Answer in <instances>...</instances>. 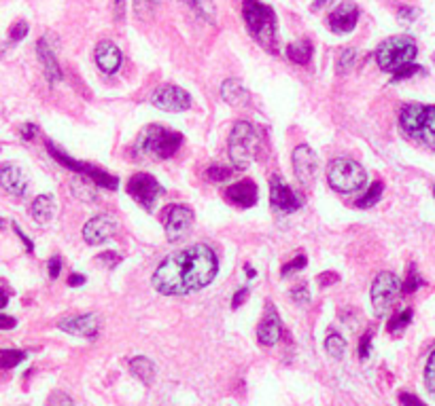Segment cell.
Listing matches in <instances>:
<instances>
[{"label":"cell","instance_id":"1","mask_svg":"<svg viewBox=\"0 0 435 406\" xmlns=\"http://www.w3.org/2000/svg\"><path fill=\"white\" fill-rule=\"evenodd\" d=\"M216 271H219L216 254L208 246L198 243L164 259L155 269L151 282L153 288L161 294L183 296L208 286Z\"/></svg>","mask_w":435,"mask_h":406},{"label":"cell","instance_id":"2","mask_svg":"<svg viewBox=\"0 0 435 406\" xmlns=\"http://www.w3.org/2000/svg\"><path fill=\"white\" fill-rule=\"evenodd\" d=\"M243 17L247 21V28L253 34V38L268 51V53H276L278 51V23H276L274 9L259 3V0H245Z\"/></svg>","mask_w":435,"mask_h":406},{"label":"cell","instance_id":"3","mask_svg":"<svg viewBox=\"0 0 435 406\" xmlns=\"http://www.w3.org/2000/svg\"><path fill=\"white\" fill-rule=\"evenodd\" d=\"M401 132L431 150H435V106L408 104L399 112Z\"/></svg>","mask_w":435,"mask_h":406},{"label":"cell","instance_id":"4","mask_svg":"<svg viewBox=\"0 0 435 406\" xmlns=\"http://www.w3.org/2000/svg\"><path fill=\"white\" fill-rule=\"evenodd\" d=\"M183 144V136L179 132L166 130L161 125H149L147 130H142L136 148L149 159H170L177 155V150Z\"/></svg>","mask_w":435,"mask_h":406},{"label":"cell","instance_id":"5","mask_svg":"<svg viewBox=\"0 0 435 406\" xmlns=\"http://www.w3.org/2000/svg\"><path fill=\"white\" fill-rule=\"evenodd\" d=\"M261 152V136L247 121L234 125L230 136V157L238 169H247Z\"/></svg>","mask_w":435,"mask_h":406},{"label":"cell","instance_id":"6","mask_svg":"<svg viewBox=\"0 0 435 406\" xmlns=\"http://www.w3.org/2000/svg\"><path fill=\"white\" fill-rule=\"evenodd\" d=\"M419 47L410 36H391L376 49V62L384 72H397L399 68L414 64Z\"/></svg>","mask_w":435,"mask_h":406},{"label":"cell","instance_id":"7","mask_svg":"<svg viewBox=\"0 0 435 406\" xmlns=\"http://www.w3.org/2000/svg\"><path fill=\"white\" fill-rule=\"evenodd\" d=\"M329 187L337 193H355L368 182V174L353 159H333L327 167Z\"/></svg>","mask_w":435,"mask_h":406},{"label":"cell","instance_id":"8","mask_svg":"<svg viewBox=\"0 0 435 406\" xmlns=\"http://www.w3.org/2000/svg\"><path fill=\"white\" fill-rule=\"evenodd\" d=\"M399 292H401V282L397 279V275H393L389 271L378 273V277L374 279L372 292H370L374 313L378 318H384L386 313L393 309V304H395Z\"/></svg>","mask_w":435,"mask_h":406},{"label":"cell","instance_id":"9","mask_svg":"<svg viewBox=\"0 0 435 406\" xmlns=\"http://www.w3.org/2000/svg\"><path fill=\"white\" fill-rule=\"evenodd\" d=\"M47 148H49L52 157H54L58 163H62L64 167H68V169H72V171H77V174H81V176L91 178V180H93L96 184H98V187H104V189H111V191L117 189L119 180H117L115 176H111L109 171H104L102 167H96V165H91V163H83V161L70 159L68 155H64V152H62L60 148H56L52 142H47Z\"/></svg>","mask_w":435,"mask_h":406},{"label":"cell","instance_id":"10","mask_svg":"<svg viewBox=\"0 0 435 406\" xmlns=\"http://www.w3.org/2000/svg\"><path fill=\"white\" fill-rule=\"evenodd\" d=\"M128 195L136 203H140L144 210H151L155 199L161 195V187L151 174L140 171V174H134L128 180Z\"/></svg>","mask_w":435,"mask_h":406},{"label":"cell","instance_id":"11","mask_svg":"<svg viewBox=\"0 0 435 406\" xmlns=\"http://www.w3.org/2000/svg\"><path fill=\"white\" fill-rule=\"evenodd\" d=\"M151 104L166 112H185L191 106V95L177 85H161L151 95Z\"/></svg>","mask_w":435,"mask_h":406},{"label":"cell","instance_id":"12","mask_svg":"<svg viewBox=\"0 0 435 406\" xmlns=\"http://www.w3.org/2000/svg\"><path fill=\"white\" fill-rule=\"evenodd\" d=\"M193 226V212L185 206H170L164 212V228L168 241H181Z\"/></svg>","mask_w":435,"mask_h":406},{"label":"cell","instance_id":"13","mask_svg":"<svg viewBox=\"0 0 435 406\" xmlns=\"http://www.w3.org/2000/svg\"><path fill=\"white\" fill-rule=\"evenodd\" d=\"M293 171L295 178L300 180V184L310 187L314 182V178L319 174V157L310 146L302 144L293 150Z\"/></svg>","mask_w":435,"mask_h":406},{"label":"cell","instance_id":"14","mask_svg":"<svg viewBox=\"0 0 435 406\" xmlns=\"http://www.w3.org/2000/svg\"><path fill=\"white\" fill-rule=\"evenodd\" d=\"M270 201L276 210H280L285 214H291V212L300 210V206H302V199L295 195V191L291 187L282 182L280 176H272V180H270Z\"/></svg>","mask_w":435,"mask_h":406},{"label":"cell","instance_id":"15","mask_svg":"<svg viewBox=\"0 0 435 406\" xmlns=\"http://www.w3.org/2000/svg\"><path fill=\"white\" fill-rule=\"evenodd\" d=\"M117 231V220L111 214H100L93 216L85 226H83V239L89 246H100L107 239H111V235Z\"/></svg>","mask_w":435,"mask_h":406},{"label":"cell","instance_id":"16","mask_svg":"<svg viewBox=\"0 0 435 406\" xmlns=\"http://www.w3.org/2000/svg\"><path fill=\"white\" fill-rule=\"evenodd\" d=\"M357 21H359V9L355 3H350V0H344V3H340L329 13V28L335 34L353 32Z\"/></svg>","mask_w":435,"mask_h":406},{"label":"cell","instance_id":"17","mask_svg":"<svg viewBox=\"0 0 435 406\" xmlns=\"http://www.w3.org/2000/svg\"><path fill=\"white\" fill-rule=\"evenodd\" d=\"M58 326H60V330H64V333H68V335L96 339V335H98V328H100V318L96 313H85V315L62 320Z\"/></svg>","mask_w":435,"mask_h":406},{"label":"cell","instance_id":"18","mask_svg":"<svg viewBox=\"0 0 435 406\" xmlns=\"http://www.w3.org/2000/svg\"><path fill=\"white\" fill-rule=\"evenodd\" d=\"M280 333H282L280 318H278V313H276V309H274V304L268 302V309H265V315H263V320H261L259 326H257V339H259L261 345L272 347V345L278 343Z\"/></svg>","mask_w":435,"mask_h":406},{"label":"cell","instance_id":"19","mask_svg":"<svg viewBox=\"0 0 435 406\" xmlns=\"http://www.w3.org/2000/svg\"><path fill=\"white\" fill-rule=\"evenodd\" d=\"M96 64L104 74H115L122 66V49L113 40H102L96 47Z\"/></svg>","mask_w":435,"mask_h":406},{"label":"cell","instance_id":"20","mask_svg":"<svg viewBox=\"0 0 435 406\" xmlns=\"http://www.w3.org/2000/svg\"><path fill=\"white\" fill-rule=\"evenodd\" d=\"M0 187L13 197H23L28 191V178L17 165L0 167Z\"/></svg>","mask_w":435,"mask_h":406},{"label":"cell","instance_id":"21","mask_svg":"<svg viewBox=\"0 0 435 406\" xmlns=\"http://www.w3.org/2000/svg\"><path fill=\"white\" fill-rule=\"evenodd\" d=\"M225 199L234 206L251 208L257 203V184L253 180H240L225 191Z\"/></svg>","mask_w":435,"mask_h":406},{"label":"cell","instance_id":"22","mask_svg":"<svg viewBox=\"0 0 435 406\" xmlns=\"http://www.w3.org/2000/svg\"><path fill=\"white\" fill-rule=\"evenodd\" d=\"M36 51H38V60L43 64V70H45V79L49 81L52 85L60 83L64 79V74L60 70V64L56 60V53H54V49L47 45V38H41L36 43Z\"/></svg>","mask_w":435,"mask_h":406},{"label":"cell","instance_id":"23","mask_svg":"<svg viewBox=\"0 0 435 406\" xmlns=\"http://www.w3.org/2000/svg\"><path fill=\"white\" fill-rule=\"evenodd\" d=\"M221 95L230 106H249V102H251L249 89L236 79H227L221 85Z\"/></svg>","mask_w":435,"mask_h":406},{"label":"cell","instance_id":"24","mask_svg":"<svg viewBox=\"0 0 435 406\" xmlns=\"http://www.w3.org/2000/svg\"><path fill=\"white\" fill-rule=\"evenodd\" d=\"M96 184L91 178H87V176H77V178H72L70 180V191H72V195H75L79 201H83V203H93L96 199H98V191H96Z\"/></svg>","mask_w":435,"mask_h":406},{"label":"cell","instance_id":"25","mask_svg":"<svg viewBox=\"0 0 435 406\" xmlns=\"http://www.w3.org/2000/svg\"><path fill=\"white\" fill-rule=\"evenodd\" d=\"M30 214H32V218L38 224H47V222L54 218V214H56V199L52 195H38L32 201Z\"/></svg>","mask_w":435,"mask_h":406},{"label":"cell","instance_id":"26","mask_svg":"<svg viewBox=\"0 0 435 406\" xmlns=\"http://www.w3.org/2000/svg\"><path fill=\"white\" fill-rule=\"evenodd\" d=\"M287 58L291 60L293 64L306 66L312 60V43L308 38H302V40L291 43V45L287 47Z\"/></svg>","mask_w":435,"mask_h":406},{"label":"cell","instance_id":"27","mask_svg":"<svg viewBox=\"0 0 435 406\" xmlns=\"http://www.w3.org/2000/svg\"><path fill=\"white\" fill-rule=\"evenodd\" d=\"M130 370L142 381V383H151L153 381V372H155V366L149 358H144V355H138V358H134L130 362Z\"/></svg>","mask_w":435,"mask_h":406},{"label":"cell","instance_id":"28","mask_svg":"<svg viewBox=\"0 0 435 406\" xmlns=\"http://www.w3.org/2000/svg\"><path fill=\"white\" fill-rule=\"evenodd\" d=\"M183 3L196 13L198 17H202L204 21H208V23H214L216 19V11H214V3L212 0H183Z\"/></svg>","mask_w":435,"mask_h":406},{"label":"cell","instance_id":"29","mask_svg":"<svg viewBox=\"0 0 435 406\" xmlns=\"http://www.w3.org/2000/svg\"><path fill=\"white\" fill-rule=\"evenodd\" d=\"M159 9V0H134V13L140 21H149Z\"/></svg>","mask_w":435,"mask_h":406},{"label":"cell","instance_id":"30","mask_svg":"<svg viewBox=\"0 0 435 406\" xmlns=\"http://www.w3.org/2000/svg\"><path fill=\"white\" fill-rule=\"evenodd\" d=\"M26 360V353L17 349H0V370H11Z\"/></svg>","mask_w":435,"mask_h":406},{"label":"cell","instance_id":"31","mask_svg":"<svg viewBox=\"0 0 435 406\" xmlns=\"http://www.w3.org/2000/svg\"><path fill=\"white\" fill-rule=\"evenodd\" d=\"M382 191H384L382 182H374V184L368 189V193H366L364 197H361V199H357V208L366 210V208H372V206H376V203L380 201V197H382Z\"/></svg>","mask_w":435,"mask_h":406},{"label":"cell","instance_id":"32","mask_svg":"<svg viewBox=\"0 0 435 406\" xmlns=\"http://www.w3.org/2000/svg\"><path fill=\"white\" fill-rule=\"evenodd\" d=\"M325 351L331 355V358H337V360H340L342 355H344V351H346V341L342 339V335L331 333V335L325 339Z\"/></svg>","mask_w":435,"mask_h":406},{"label":"cell","instance_id":"33","mask_svg":"<svg viewBox=\"0 0 435 406\" xmlns=\"http://www.w3.org/2000/svg\"><path fill=\"white\" fill-rule=\"evenodd\" d=\"M421 286H423V279H421L419 271H416L414 267H410L405 282L401 284V292H403V294H412V292H416Z\"/></svg>","mask_w":435,"mask_h":406},{"label":"cell","instance_id":"34","mask_svg":"<svg viewBox=\"0 0 435 406\" xmlns=\"http://www.w3.org/2000/svg\"><path fill=\"white\" fill-rule=\"evenodd\" d=\"M410 322H412V309H403L389 322L386 330H389V333H399V330H403Z\"/></svg>","mask_w":435,"mask_h":406},{"label":"cell","instance_id":"35","mask_svg":"<svg viewBox=\"0 0 435 406\" xmlns=\"http://www.w3.org/2000/svg\"><path fill=\"white\" fill-rule=\"evenodd\" d=\"M206 176H208V180H212V182H225L234 176V169L225 167V165H212V167H208Z\"/></svg>","mask_w":435,"mask_h":406},{"label":"cell","instance_id":"36","mask_svg":"<svg viewBox=\"0 0 435 406\" xmlns=\"http://www.w3.org/2000/svg\"><path fill=\"white\" fill-rule=\"evenodd\" d=\"M355 60H357V49H344L340 58H337V70L346 74L350 68H355Z\"/></svg>","mask_w":435,"mask_h":406},{"label":"cell","instance_id":"37","mask_svg":"<svg viewBox=\"0 0 435 406\" xmlns=\"http://www.w3.org/2000/svg\"><path fill=\"white\" fill-rule=\"evenodd\" d=\"M306 265H308L306 254H298V256H295L291 263L282 265V269H280V275H282V277H287V275H291V273H295V271H304V267H306Z\"/></svg>","mask_w":435,"mask_h":406},{"label":"cell","instance_id":"38","mask_svg":"<svg viewBox=\"0 0 435 406\" xmlns=\"http://www.w3.org/2000/svg\"><path fill=\"white\" fill-rule=\"evenodd\" d=\"M425 383H427V390L435 396V349H433V353L429 355V360H427V368H425Z\"/></svg>","mask_w":435,"mask_h":406},{"label":"cell","instance_id":"39","mask_svg":"<svg viewBox=\"0 0 435 406\" xmlns=\"http://www.w3.org/2000/svg\"><path fill=\"white\" fill-rule=\"evenodd\" d=\"M421 70H423V68L416 66V64H408V66L399 68L397 72H393V83H399V81H403V79H410V76L419 74Z\"/></svg>","mask_w":435,"mask_h":406},{"label":"cell","instance_id":"40","mask_svg":"<svg viewBox=\"0 0 435 406\" xmlns=\"http://www.w3.org/2000/svg\"><path fill=\"white\" fill-rule=\"evenodd\" d=\"M26 34H28V23H26V21H17V23H13V25H11V30H9V38H11L13 43H17V40H21V38H26Z\"/></svg>","mask_w":435,"mask_h":406},{"label":"cell","instance_id":"41","mask_svg":"<svg viewBox=\"0 0 435 406\" xmlns=\"http://www.w3.org/2000/svg\"><path fill=\"white\" fill-rule=\"evenodd\" d=\"M47 406H72V400L64 392H54L47 400Z\"/></svg>","mask_w":435,"mask_h":406},{"label":"cell","instance_id":"42","mask_svg":"<svg viewBox=\"0 0 435 406\" xmlns=\"http://www.w3.org/2000/svg\"><path fill=\"white\" fill-rule=\"evenodd\" d=\"M291 298H293L298 304H308V302H310V292H308L306 286H298V288L291 290Z\"/></svg>","mask_w":435,"mask_h":406},{"label":"cell","instance_id":"43","mask_svg":"<svg viewBox=\"0 0 435 406\" xmlns=\"http://www.w3.org/2000/svg\"><path fill=\"white\" fill-rule=\"evenodd\" d=\"M337 279H340V275H337V273H333V271H325V273H321V275L317 277V282L321 284V288H327V286L335 284Z\"/></svg>","mask_w":435,"mask_h":406},{"label":"cell","instance_id":"44","mask_svg":"<svg viewBox=\"0 0 435 406\" xmlns=\"http://www.w3.org/2000/svg\"><path fill=\"white\" fill-rule=\"evenodd\" d=\"M416 15H419V11L412 9V7H401L399 9V21L401 23H412L416 19Z\"/></svg>","mask_w":435,"mask_h":406},{"label":"cell","instance_id":"45","mask_svg":"<svg viewBox=\"0 0 435 406\" xmlns=\"http://www.w3.org/2000/svg\"><path fill=\"white\" fill-rule=\"evenodd\" d=\"M249 298V288L247 286H243V288H240L236 294H234V298H232V307L234 309H238L240 307V304H245V300Z\"/></svg>","mask_w":435,"mask_h":406},{"label":"cell","instance_id":"46","mask_svg":"<svg viewBox=\"0 0 435 406\" xmlns=\"http://www.w3.org/2000/svg\"><path fill=\"white\" fill-rule=\"evenodd\" d=\"M399 402H401V406H427V404H425V402H421L416 396L405 394V392H401V394H399Z\"/></svg>","mask_w":435,"mask_h":406},{"label":"cell","instance_id":"47","mask_svg":"<svg viewBox=\"0 0 435 406\" xmlns=\"http://www.w3.org/2000/svg\"><path fill=\"white\" fill-rule=\"evenodd\" d=\"M47 271H49V277H52V279H56V277L60 275V271H62V259H60V256L49 259V265H47Z\"/></svg>","mask_w":435,"mask_h":406},{"label":"cell","instance_id":"48","mask_svg":"<svg viewBox=\"0 0 435 406\" xmlns=\"http://www.w3.org/2000/svg\"><path fill=\"white\" fill-rule=\"evenodd\" d=\"M370 343H372V333H366L364 339H361V345H359V355H361V358H368V355H370Z\"/></svg>","mask_w":435,"mask_h":406},{"label":"cell","instance_id":"49","mask_svg":"<svg viewBox=\"0 0 435 406\" xmlns=\"http://www.w3.org/2000/svg\"><path fill=\"white\" fill-rule=\"evenodd\" d=\"M98 261L100 263H107L109 267H113V265H117L119 261H122V256H119V254H115V252H102L100 256H98Z\"/></svg>","mask_w":435,"mask_h":406},{"label":"cell","instance_id":"50","mask_svg":"<svg viewBox=\"0 0 435 406\" xmlns=\"http://www.w3.org/2000/svg\"><path fill=\"white\" fill-rule=\"evenodd\" d=\"M36 134H38V127L32 125V123H28V125H23V127H21V138H23V140H32V138H36Z\"/></svg>","mask_w":435,"mask_h":406},{"label":"cell","instance_id":"51","mask_svg":"<svg viewBox=\"0 0 435 406\" xmlns=\"http://www.w3.org/2000/svg\"><path fill=\"white\" fill-rule=\"evenodd\" d=\"M17 326V320L11 315H0V330H11Z\"/></svg>","mask_w":435,"mask_h":406},{"label":"cell","instance_id":"52","mask_svg":"<svg viewBox=\"0 0 435 406\" xmlns=\"http://www.w3.org/2000/svg\"><path fill=\"white\" fill-rule=\"evenodd\" d=\"M13 231H15V233L19 235V239H21L23 243H26V250H28V252H34V246H32V241L28 239V235H26V233H23V231H21V228L17 226V224H13Z\"/></svg>","mask_w":435,"mask_h":406},{"label":"cell","instance_id":"53","mask_svg":"<svg viewBox=\"0 0 435 406\" xmlns=\"http://www.w3.org/2000/svg\"><path fill=\"white\" fill-rule=\"evenodd\" d=\"M68 284H70V286H83V284H85V275H79V273L70 275V277H68Z\"/></svg>","mask_w":435,"mask_h":406},{"label":"cell","instance_id":"54","mask_svg":"<svg viewBox=\"0 0 435 406\" xmlns=\"http://www.w3.org/2000/svg\"><path fill=\"white\" fill-rule=\"evenodd\" d=\"M9 304V292L5 290V286L0 284V309H5Z\"/></svg>","mask_w":435,"mask_h":406},{"label":"cell","instance_id":"55","mask_svg":"<svg viewBox=\"0 0 435 406\" xmlns=\"http://www.w3.org/2000/svg\"><path fill=\"white\" fill-rule=\"evenodd\" d=\"M331 3H333V0H314V3H312V11H321V9L329 7Z\"/></svg>","mask_w":435,"mask_h":406},{"label":"cell","instance_id":"56","mask_svg":"<svg viewBox=\"0 0 435 406\" xmlns=\"http://www.w3.org/2000/svg\"><path fill=\"white\" fill-rule=\"evenodd\" d=\"M115 13H117V19L124 17V0H115Z\"/></svg>","mask_w":435,"mask_h":406},{"label":"cell","instance_id":"57","mask_svg":"<svg viewBox=\"0 0 435 406\" xmlns=\"http://www.w3.org/2000/svg\"><path fill=\"white\" fill-rule=\"evenodd\" d=\"M245 269H247V275H249V277H255V275H257V271H255V269H253L251 265H247Z\"/></svg>","mask_w":435,"mask_h":406},{"label":"cell","instance_id":"58","mask_svg":"<svg viewBox=\"0 0 435 406\" xmlns=\"http://www.w3.org/2000/svg\"><path fill=\"white\" fill-rule=\"evenodd\" d=\"M0 228H3V220H0Z\"/></svg>","mask_w":435,"mask_h":406},{"label":"cell","instance_id":"59","mask_svg":"<svg viewBox=\"0 0 435 406\" xmlns=\"http://www.w3.org/2000/svg\"><path fill=\"white\" fill-rule=\"evenodd\" d=\"M433 195H435V187H433Z\"/></svg>","mask_w":435,"mask_h":406}]
</instances>
